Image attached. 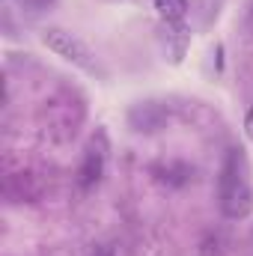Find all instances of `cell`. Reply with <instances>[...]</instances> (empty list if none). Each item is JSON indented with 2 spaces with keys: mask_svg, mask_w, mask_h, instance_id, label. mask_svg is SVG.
<instances>
[{
  "mask_svg": "<svg viewBox=\"0 0 253 256\" xmlns=\"http://www.w3.org/2000/svg\"><path fill=\"white\" fill-rule=\"evenodd\" d=\"M42 42H45L57 57H63V60H68L72 66L90 72V74H98V72H102L96 51H92L84 39H78L74 33H68V30H63V27H45Z\"/></svg>",
  "mask_w": 253,
  "mask_h": 256,
  "instance_id": "cell-2",
  "label": "cell"
},
{
  "mask_svg": "<svg viewBox=\"0 0 253 256\" xmlns=\"http://www.w3.org/2000/svg\"><path fill=\"white\" fill-rule=\"evenodd\" d=\"M57 0H21V6L27 9V12H45V9H51Z\"/></svg>",
  "mask_w": 253,
  "mask_h": 256,
  "instance_id": "cell-6",
  "label": "cell"
},
{
  "mask_svg": "<svg viewBox=\"0 0 253 256\" xmlns=\"http://www.w3.org/2000/svg\"><path fill=\"white\" fill-rule=\"evenodd\" d=\"M128 122H131V128H134V131H155V128L164 126V110H161L155 102H146V104L131 108Z\"/></svg>",
  "mask_w": 253,
  "mask_h": 256,
  "instance_id": "cell-4",
  "label": "cell"
},
{
  "mask_svg": "<svg viewBox=\"0 0 253 256\" xmlns=\"http://www.w3.org/2000/svg\"><path fill=\"white\" fill-rule=\"evenodd\" d=\"M218 202H220V212L232 220H242L253 212V188L248 182V173H244V158L238 152H230L224 167H220Z\"/></svg>",
  "mask_w": 253,
  "mask_h": 256,
  "instance_id": "cell-1",
  "label": "cell"
},
{
  "mask_svg": "<svg viewBox=\"0 0 253 256\" xmlns=\"http://www.w3.org/2000/svg\"><path fill=\"white\" fill-rule=\"evenodd\" d=\"M152 3H155L161 21H167V24H179L188 15V0H152Z\"/></svg>",
  "mask_w": 253,
  "mask_h": 256,
  "instance_id": "cell-5",
  "label": "cell"
},
{
  "mask_svg": "<svg viewBox=\"0 0 253 256\" xmlns=\"http://www.w3.org/2000/svg\"><path fill=\"white\" fill-rule=\"evenodd\" d=\"M244 131H248V137L253 140V108L248 110V116H244Z\"/></svg>",
  "mask_w": 253,
  "mask_h": 256,
  "instance_id": "cell-7",
  "label": "cell"
},
{
  "mask_svg": "<svg viewBox=\"0 0 253 256\" xmlns=\"http://www.w3.org/2000/svg\"><path fill=\"white\" fill-rule=\"evenodd\" d=\"M108 152H110V140H108L104 128H98V131L86 140V149H84V158H80V167H78V185H80V188L98 185V179L104 176Z\"/></svg>",
  "mask_w": 253,
  "mask_h": 256,
  "instance_id": "cell-3",
  "label": "cell"
}]
</instances>
